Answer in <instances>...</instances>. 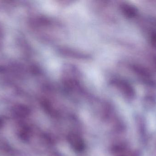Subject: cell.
Wrapping results in <instances>:
<instances>
[{
  "mask_svg": "<svg viewBox=\"0 0 156 156\" xmlns=\"http://www.w3.org/2000/svg\"><path fill=\"white\" fill-rule=\"evenodd\" d=\"M115 84L122 92L129 99H133L135 95V92L132 85L122 80L115 81Z\"/></svg>",
  "mask_w": 156,
  "mask_h": 156,
  "instance_id": "cell-1",
  "label": "cell"
},
{
  "mask_svg": "<svg viewBox=\"0 0 156 156\" xmlns=\"http://www.w3.org/2000/svg\"><path fill=\"white\" fill-rule=\"evenodd\" d=\"M121 8L123 14L128 18H134L138 14V9L133 5L127 3L123 4L122 5Z\"/></svg>",
  "mask_w": 156,
  "mask_h": 156,
  "instance_id": "cell-2",
  "label": "cell"
},
{
  "mask_svg": "<svg viewBox=\"0 0 156 156\" xmlns=\"http://www.w3.org/2000/svg\"><path fill=\"white\" fill-rule=\"evenodd\" d=\"M133 70L136 74L144 78H150L152 76L151 72L144 67L139 65H134Z\"/></svg>",
  "mask_w": 156,
  "mask_h": 156,
  "instance_id": "cell-3",
  "label": "cell"
},
{
  "mask_svg": "<svg viewBox=\"0 0 156 156\" xmlns=\"http://www.w3.org/2000/svg\"><path fill=\"white\" fill-rule=\"evenodd\" d=\"M150 42L153 47L156 49V30L152 32L150 36Z\"/></svg>",
  "mask_w": 156,
  "mask_h": 156,
  "instance_id": "cell-4",
  "label": "cell"
},
{
  "mask_svg": "<svg viewBox=\"0 0 156 156\" xmlns=\"http://www.w3.org/2000/svg\"><path fill=\"white\" fill-rule=\"evenodd\" d=\"M154 63L156 67V56L154 58Z\"/></svg>",
  "mask_w": 156,
  "mask_h": 156,
  "instance_id": "cell-5",
  "label": "cell"
}]
</instances>
